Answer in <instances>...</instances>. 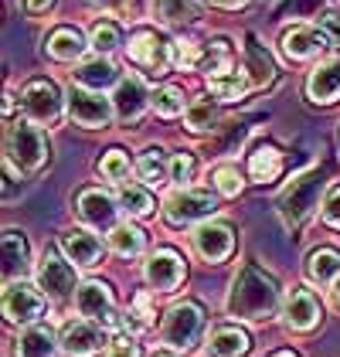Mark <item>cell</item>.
<instances>
[{
    "label": "cell",
    "instance_id": "34",
    "mask_svg": "<svg viewBox=\"0 0 340 357\" xmlns=\"http://www.w3.org/2000/svg\"><path fill=\"white\" fill-rule=\"evenodd\" d=\"M198 72H208L211 79H215V75H225V72H231V48H228L225 41H211V45L204 48V55H201Z\"/></svg>",
    "mask_w": 340,
    "mask_h": 357
},
{
    "label": "cell",
    "instance_id": "28",
    "mask_svg": "<svg viewBox=\"0 0 340 357\" xmlns=\"http://www.w3.org/2000/svg\"><path fill=\"white\" fill-rule=\"evenodd\" d=\"M75 82L85 85V89H95L102 92L106 85L116 82V65L109 58H92V61H82L79 72H75Z\"/></svg>",
    "mask_w": 340,
    "mask_h": 357
},
{
    "label": "cell",
    "instance_id": "8",
    "mask_svg": "<svg viewBox=\"0 0 340 357\" xmlns=\"http://www.w3.org/2000/svg\"><path fill=\"white\" fill-rule=\"evenodd\" d=\"M21 106L31 123H55L61 116V92L48 79H34L21 89Z\"/></svg>",
    "mask_w": 340,
    "mask_h": 357
},
{
    "label": "cell",
    "instance_id": "35",
    "mask_svg": "<svg viewBox=\"0 0 340 357\" xmlns=\"http://www.w3.org/2000/svg\"><path fill=\"white\" fill-rule=\"evenodd\" d=\"M150 106L157 109V116L170 119V116H180V112H187V106H191V102H184V92H180L177 85H164V89H157V92H153Z\"/></svg>",
    "mask_w": 340,
    "mask_h": 357
},
{
    "label": "cell",
    "instance_id": "36",
    "mask_svg": "<svg viewBox=\"0 0 340 357\" xmlns=\"http://www.w3.org/2000/svg\"><path fill=\"white\" fill-rule=\"evenodd\" d=\"M249 72H252V82H272V75H276L269 52H262V45L255 38H249Z\"/></svg>",
    "mask_w": 340,
    "mask_h": 357
},
{
    "label": "cell",
    "instance_id": "51",
    "mask_svg": "<svg viewBox=\"0 0 340 357\" xmlns=\"http://www.w3.org/2000/svg\"><path fill=\"white\" fill-rule=\"evenodd\" d=\"M157 357H173V354H167V351H164V354H157Z\"/></svg>",
    "mask_w": 340,
    "mask_h": 357
},
{
    "label": "cell",
    "instance_id": "50",
    "mask_svg": "<svg viewBox=\"0 0 340 357\" xmlns=\"http://www.w3.org/2000/svg\"><path fill=\"white\" fill-rule=\"evenodd\" d=\"M272 357H296L293 351H279V354H272Z\"/></svg>",
    "mask_w": 340,
    "mask_h": 357
},
{
    "label": "cell",
    "instance_id": "47",
    "mask_svg": "<svg viewBox=\"0 0 340 357\" xmlns=\"http://www.w3.org/2000/svg\"><path fill=\"white\" fill-rule=\"evenodd\" d=\"M85 3H92V7H102V10H123L130 0H85Z\"/></svg>",
    "mask_w": 340,
    "mask_h": 357
},
{
    "label": "cell",
    "instance_id": "1",
    "mask_svg": "<svg viewBox=\"0 0 340 357\" xmlns=\"http://www.w3.org/2000/svg\"><path fill=\"white\" fill-rule=\"evenodd\" d=\"M279 306V286L272 275H265L255 266H245L242 273L231 279V289H228L225 310L228 317L235 320H269Z\"/></svg>",
    "mask_w": 340,
    "mask_h": 357
},
{
    "label": "cell",
    "instance_id": "23",
    "mask_svg": "<svg viewBox=\"0 0 340 357\" xmlns=\"http://www.w3.org/2000/svg\"><path fill=\"white\" fill-rule=\"evenodd\" d=\"M14 354L17 357H52L55 354V330L52 327H28L17 333V344H14Z\"/></svg>",
    "mask_w": 340,
    "mask_h": 357
},
{
    "label": "cell",
    "instance_id": "30",
    "mask_svg": "<svg viewBox=\"0 0 340 357\" xmlns=\"http://www.w3.org/2000/svg\"><path fill=\"white\" fill-rule=\"evenodd\" d=\"M109 245H113L116 255L130 259V255H140L143 245H146V235H143L137 225H116L109 231Z\"/></svg>",
    "mask_w": 340,
    "mask_h": 357
},
{
    "label": "cell",
    "instance_id": "38",
    "mask_svg": "<svg viewBox=\"0 0 340 357\" xmlns=\"http://www.w3.org/2000/svg\"><path fill=\"white\" fill-rule=\"evenodd\" d=\"M211 181H215V188L218 194H225V197H238L242 194V174L235 170V167H218V170H211Z\"/></svg>",
    "mask_w": 340,
    "mask_h": 357
},
{
    "label": "cell",
    "instance_id": "16",
    "mask_svg": "<svg viewBox=\"0 0 340 357\" xmlns=\"http://www.w3.org/2000/svg\"><path fill=\"white\" fill-rule=\"evenodd\" d=\"M150 99H153V96H146V85H143L137 75H130V79H123V82L116 85V92H113L116 116H119L123 123H137L143 112H146Z\"/></svg>",
    "mask_w": 340,
    "mask_h": 357
},
{
    "label": "cell",
    "instance_id": "37",
    "mask_svg": "<svg viewBox=\"0 0 340 357\" xmlns=\"http://www.w3.org/2000/svg\"><path fill=\"white\" fill-rule=\"evenodd\" d=\"M99 174H102L106 181H113V184H126V177H130V157H126L123 150H109V153H102V160H99Z\"/></svg>",
    "mask_w": 340,
    "mask_h": 357
},
{
    "label": "cell",
    "instance_id": "17",
    "mask_svg": "<svg viewBox=\"0 0 340 357\" xmlns=\"http://www.w3.org/2000/svg\"><path fill=\"white\" fill-rule=\"evenodd\" d=\"M327 31H316V28H307V24H296L283 34V52L286 58L293 61H307V58H316L323 48H327Z\"/></svg>",
    "mask_w": 340,
    "mask_h": 357
},
{
    "label": "cell",
    "instance_id": "2",
    "mask_svg": "<svg viewBox=\"0 0 340 357\" xmlns=\"http://www.w3.org/2000/svg\"><path fill=\"white\" fill-rule=\"evenodd\" d=\"M320 191H323V174L320 170H307L303 177H296L289 188L279 197V218L286 221V228H303L310 221L313 208L320 201Z\"/></svg>",
    "mask_w": 340,
    "mask_h": 357
},
{
    "label": "cell",
    "instance_id": "41",
    "mask_svg": "<svg viewBox=\"0 0 340 357\" xmlns=\"http://www.w3.org/2000/svg\"><path fill=\"white\" fill-rule=\"evenodd\" d=\"M191 177H194V157H191V153H177V157L170 160V181L184 188Z\"/></svg>",
    "mask_w": 340,
    "mask_h": 357
},
{
    "label": "cell",
    "instance_id": "12",
    "mask_svg": "<svg viewBox=\"0 0 340 357\" xmlns=\"http://www.w3.org/2000/svg\"><path fill=\"white\" fill-rule=\"evenodd\" d=\"M75 211H79V218H82L88 228H95V231H113L119 201H113L109 194H102L99 188H88V191L79 194Z\"/></svg>",
    "mask_w": 340,
    "mask_h": 357
},
{
    "label": "cell",
    "instance_id": "42",
    "mask_svg": "<svg viewBox=\"0 0 340 357\" xmlns=\"http://www.w3.org/2000/svg\"><path fill=\"white\" fill-rule=\"evenodd\" d=\"M106 357H140V344L133 337H116L106 347Z\"/></svg>",
    "mask_w": 340,
    "mask_h": 357
},
{
    "label": "cell",
    "instance_id": "21",
    "mask_svg": "<svg viewBox=\"0 0 340 357\" xmlns=\"http://www.w3.org/2000/svg\"><path fill=\"white\" fill-rule=\"evenodd\" d=\"M28 262H31V252H28V242L21 231L7 228L3 231V279L7 282H17L21 275L28 273Z\"/></svg>",
    "mask_w": 340,
    "mask_h": 357
},
{
    "label": "cell",
    "instance_id": "14",
    "mask_svg": "<svg viewBox=\"0 0 340 357\" xmlns=\"http://www.w3.org/2000/svg\"><path fill=\"white\" fill-rule=\"evenodd\" d=\"M75 310L82 313L85 320L116 324V303H113V293H109L106 282H85L82 289L75 293Z\"/></svg>",
    "mask_w": 340,
    "mask_h": 357
},
{
    "label": "cell",
    "instance_id": "27",
    "mask_svg": "<svg viewBox=\"0 0 340 357\" xmlns=\"http://www.w3.org/2000/svg\"><path fill=\"white\" fill-rule=\"evenodd\" d=\"M137 174H140V181L146 184V188H160V184H167L170 181V160L164 157V150H160V146L143 150L140 164H137Z\"/></svg>",
    "mask_w": 340,
    "mask_h": 357
},
{
    "label": "cell",
    "instance_id": "13",
    "mask_svg": "<svg viewBox=\"0 0 340 357\" xmlns=\"http://www.w3.org/2000/svg\"><path fill=\"white\" fill-rule=\"evenodd\" d=\"M191 238H194V248L204 262H225L235 252V231L222 221H204Z\"/></svg>",
    "mask_w": 340,
    "mask_h": 357
},
{
    "label": "cell",
    "instance_id": "5",
    "mask_svg": "<svg viewBox=\"0 0 340 357\" xmlns=\"http://www.w3.org/2000/svg\"><path fill=\"white\" fill-rule=\"evenodd\" d=\"M201 327H204V313H201L194 303H177L164 317V327H160V340L173 347V351H187L194 340H198Z\"/></svg>",
    "mask_w": 340,
    "mask_h": 357
},
{
    "label": "cell",
    "instance_id": "10",
    "mask_svg": "<svg viewBox=\"0 0 340 357\" xmlns=\"http://www.w3.org/2000/svg\"><path fill=\"white\" fill-rule=\"evenodd\" d=\"M41 310H45V296L38 289H31L24 279L7 282V289H3V317L10 324H31V320L41 317Z\"/></svg>",
    "mask_w": 340,
    "mask_h": 357
},
{
    "label": "cell",
    "instance_id": "7",
    "mask_svg": "<svg viewBox=\"0 0 340 357\" xmlns=\"http://www.w3.org/2000/svg\"><path fill=\"white\" fill-rule=\"evenodd\" d=\"M126 55H130L133 65L164 75L170 68V61H173V45H170L167 38H160L157 31H137L130 38V45H126Z\"/></svg>",
    "mask_w": 340,
    "mask_h": 357
},
{
    "label": "cell",
    "instance_id": "49",
    "mask_svg": "<svg viewBox=\"0 0 340 357\" xmlns=\"http://www.w3.org/2000/svg\"><path fill=\"white\" fill-rule=\"evenodd\" d=\"M334 300H337V306H340V275H337V282H334Z\"/></svg>",
    "mask_w": 340,
    "mask_h": 357
},
{
    "label": "cell",
    "instance_id": "19",
    "mask_svg": "<svg viewBox=\"0 0 340 357\" xmlns=\"http://www.w3.org/2000/svg\"><path fill=\"white\" fill-rule=\"evenodd\" d=\"M99 347H102V333L88 320H75L61 330V351L68 357H92Z\"/></svg>",
    "mask_w": 340,
    "mask_h": 357
},
{
    "label": "cell",
    "instance_id": "32",
    "mask_svg": "<svg viewBox=\"0 0 340 357\" xmlns=\"http://www.w3.org/2000/svg\"><path fill=\"white\" fill-rule=\"evenodd\" d=\"M184 123H187L191 133H208V130H215V123H218L215 102H211V99H194V102L187 106V112H184Z\"/></svg>",
    "mask_w": 340,
    "mask_h": 357
},
{
    "label": "cell",
    "instance_id": "48",
    "mask_svg": "<svg viewBox=\"0 0 340 357\" xmlns=\"http://www.w3.org/2000/svg\"><path fill=\"white\" fill-rule=\"evenodd\" d=\"M204 3H215V7H242L245 0H204Z\"/></svg>",
    "mask_w": 340,
    "mask_h": 357
},
{
    "label": "cell",
    "instance_id": "9",
    "mask_svg": "<svg viewBox=\"0 0 340 357\" xmlns=\"http://www.w3.org/2000/svg\"><path fill=\"white\" fill-rule=\"evenodd\" d=\"M38 289L48 300H68L75 293V269L68 262H61L55 252H45L38 262Z\"/></svg>",
    "mask_w": 340,
    "mask_h": 357
},
{
    "label": "cell",
    "instance_id": "39",
    "mask_svg": "<svg viewBox=\"0 0 340 357\" xmlns=\"http://www.w3.org/2000/svg\"><path fill=\"white\" fill-rule=\"evenodd\" d=\"M116 45H119V31H116V24H95V28H92V48H95L99 55L116 52Z\"/></svg>",
    "mask_w": 340,
    "mask_h": 357
},
{
    "label": "cell",
    "instance_id": "18",
    "mask_svg": "<svg viewBox=\"0 0 340 357\" xmlns=\"http://www.w3.org/2000/svg\"><path fill=\"white\" fill-rule=\"evenodd\" d=\"M283 320L289 330H310L320 320V303L310 289H293L283 303Z\"/></svg>",
    "mask_w": 340,
    "mask_h": 357
},
{
    "label": "cell",
    "instance_id": "20",
    "mask_svg": "<svg viewBox=\"0 0 340 357\" xmlns=\"http://www.w3.org/2000/svg\"><path fill=\"white\" fill-rule=\"evenodd\" d=\"M61 252H65L68 262H75V266H99V259H102V242H99L92 231L72 228V231L61 235Z\"/></svg>",
    "mask_w": 340,
    "mask_h": 357
},
{
    "label": "cell",
    "instance_id": "29",
    "mask_svg": "<svg viewBox=\"0 0 340 357\" xmlns=\"http://www.w3.org/2000/svg\"><path fill=\"white\" fill-rule=\"evenodd\" d=\"M208 85H211V96H218V99H225V102H235V99H242V96L249 92L252 75H249V72H225V75H215Z\"/></svg>",
    "mask_w": 340,
    "mask_h": 357
},
{
    "label": "cell",
    "instance_id": "4",
    "mask_svg": "<svg viewBox=\"0 0 340 357\" xmlns=\"http://www.w3.org/2000/svg\"><path fill=\"white\" fill-rule=\"evenodd\" d=\"M68 116L85 126V130H99V126H109V119H113V99H106L102 92H95V89H85V85H72L68 89Z\"/></svg>",
    "mask_w": 340,
    "mask_h": 357
},
{
    "label": "cell",
    "instance_id": "33",
    "mask_svg": "<svg viewBox=\"0 0 340 357\" xmlns=\"http://www.w3.org/2000/svg\"><path fill=\"white\" fill-rule=\"evenodd\" d=\"M119 208L133 218H146L153 211V197L137 184H119Z\"/></svg>",
    "mask_w": 340,
    "mask_h": 357
},
{
    "label": "cell",
    "instance_id": "6",
    "mask_svg": "<svg viewBox=\"0 0 340 357\" xmlns=\"http://www.w3.org/2000/svg\"><path fill=\"white\" fill-rule=\"evenodd\" d=\"M218 211V201L204 191H191V188H180L177 194H170L167 204H164V218L173 228H184V225H194V221H208Z\"/></svg>",
    "mask_w": 340,
    "mask_h": 357
},
{
    "label": "cell",
    "instance_id": "22",
    "mask_svg": "<svg viewBox=\"0 0 340 357\" xmlns=\"http://www.w3.org/2000/svg\"><path fill=\"white\" fill-rule=\"evenodd\" d=\"M208 354L211 357H245L249 354V333L238 327H218L208 337Z\"/></svg>",
    "mask_w": 340,
    "mask_h": 357
},
{
    "label": "cell",
    "instance_id": "26",
    "mask_svg": "<svg viewBox=\"0 0 340 357\" xmlns=\"http://www.w3.org/2000/svg\"><path fill=\"white\" fill-rule=\"evenodd\" d=\"M279 170H283V153L276 146H255L252 153H249V174H252V181H258V184L276 181Z\"/></svg>",
    "mask_w": 340,
    "mask_h": 357
},
{
    "label": "cell",
    "instance_id": "43",
    "mask_svg": "<svg viewBox=\"0 0 340 357\" xmlns=\"http://www.w3.org/2000/svg\"><path fill=\"white\" fill-rule=\"evenodd\" d=\"M323 221L330 225V228H340V188L327 194V201H323Z\"/></svg>",
    "mask_w": 340,
    "mask_h": 357
},
{
    "label": "cell",
    "instance_id": "11",
    "mask_svg": "<svg viewBox=\"0 0 340 357\" xmlns=\"http://www.w3.org/2000/svg\"><path fill=\"white\" fill-rule=\"evenodd\" d=\"M143 275H146V282H150L153 293H173V289L180 286V279H184V262H180L177 252L160 248V252H153V255L146 259Z\"/></svg>",
    "mask_w": 340,
    "mask_h": 357
},
{
    "label": "cell",
    "instance_id": "15",
    "mask_svg": "<svg viewBox=\"0 0 340 357\" xmlns=\"http://www.w3.org/2000/svg\"><path fill=\"white\" fill-rule=\"evenodd\" d=\"M307 96L316 106H330L340 99V55L337 58H323L307 79Z\"/></svg>",
    "mask_w": 340,
    "mask_h": 357
},
{
    "label": "cell",
    "instance_id": "45",
    "mask_svg": "<svg viewBox=\"0 0 340 357\" xmlns=\"http://www.w3.org/2000/svg\"><path fill=\"white\" fill-rule=\"evenodd\" d=\"M323 31H327V38H330L334 45H340V14L337 10H327V14H323Z\"/></svg>",
    "mask_w": 340,
    "mask_h": 357
},
{
    "label": "cell",
    "instance_id": "25",
    "mask_svg": "<svg viewBox=\"0 0 340 357\" xmlns=\"http://www.w3.org/2000/svg\"><path fill=\"white\" fill-rule=\"evenodd\" d=\"M340 275V252L337 248H316L307 259V279L313 286H334Z\"/></svg>",
    "mask_w": 340,
    "mask_h": 357
},
{
    "label": "cell",
    "instance_id": "31",
    "mask_svg": "<svg viewBox=\"0 0 340 357\" xmlns=\"http://www.w3.org/2000/svg\"><path fill=\"white\" fill-rule=\"evenodd\" d=\"M157 17L170 28L191 24V21H198V3L194 0H157Z\"/></svg>",
    "mask_w": 340,
    "mask_h": 357
},
{
    "label": "cell",
    "instance_id": "40",
    "mask_svg": "<svg viewBox=\"0 0 340 357\" xmlns=\"http://www.w3.org/2000/svg\"><path fill=\"white\" fill-rule=\"evenodd\" d=\"M320 3L323 0H279L276 3V17H307V14H313V10H320Z\"/></svg>",
    "mask_w": 340,
    "mask_h": 357
},
{
    "label": "cell",
    "instance_id": "44",
    "mask_svg": "<svg viewBox=\"0 0 340 357\" xmlns=\"http://www.w3.org/2000/svg\"><path fill=\"white\" fill-rule=\"evenodd\" d=\"M130 317H137V324H140V327H150L153 310H150V296H146V293H140V296L133 300V313H130Z\"/></svg>",
    "mask_w": 340,
    "mask_h": 357
},
{
    "label": "cell",
    "instance_id": "3",
    "mask_svg": "<svg viewBox=\"0 0 340 357\" xmlns=\"http://www.w3.org/2000/svg\"><path fill=\"white\" fill-rule=\"evenodd\" d=\"M7 160L24 174L41 170L48 160V143L41 137V130L31 123H14L7 130Z\"/></svg>",
    "mask_w": 340,
    "mask_h": 357
},
{
    "label": "cell",
    "instance_id": "24",
    "mask_svg": "<svg viewBox=\"0 0 340 357\" xmlns=\"http://www.w3.org/2000/svg\"><path fill=\"white\" fill-rule=\"evenodd\" d=\"M45 48H48V55L55 58V61H79L88 45H85V38L75 28H58L48 34Z\"/></svg>",
    "mask_w": 340,
    "mask_h": 357
},
{
    "label": "cell",
    "instance_id": "46",
    "mask_svg": "<svg viewBox=\"0 0 340 357\" xmlns=\"http://www.w3.org/2000/svg\"><path fill=\"white\" fill-rule=\"evenodd\" d=\"M55 7V0H24V10H28L31 17H41V14H48Z\"/></svg>",
    "mask_w": 340,
    "mask_h": 357
}]
</instances>
